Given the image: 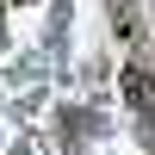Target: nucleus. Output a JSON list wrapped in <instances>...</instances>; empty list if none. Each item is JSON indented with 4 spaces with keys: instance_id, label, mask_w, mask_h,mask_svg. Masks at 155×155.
I'll return each mask as SVG.
<instances>
[{
    "instance_id": "f257e3e1",
    "label": "nucleus",
    "mask_w": 155,
    "mask_h": 155,
    "mask_svg": "<svg viewBox=\"0 0 155 155\" xmlns=\"http://www.w3.org/2000/svg\"><path fill=\"white\" fill-rule=\"evenodd\" d=\"M124 93H130V112L143 124H155V93H149V74L143 68H124Z\"/></svg>"
}]
</instances>
